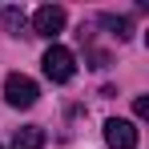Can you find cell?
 Here are the masks:
<instances>
[{"label": "cell", "instance_id": "cell-1", "mask_svg": "<svg viewBox=\"0 0 149 149\" xmlns=\"http://www.w3.org/2000/svg\"><path fill=\"white\" fill-rule=\"evenodd\" d=\"M40 97V89H36V81L24 73H8L4 77V101L12 105V109H32Z\"/></svg>", "mask_w": 149, "mask_h": 149}, {"label": "cell", "instance_id": "cell-2", "mask_svg": "<svg viewBox=\"0 0 149 149\" xmlns=\"http://www.w3.org/2000/svg\"><path fill=\"white\" fill-rule=\"evenodd\" d=\"M45 77L49 81H56V85H65V81H73V73H77V61H73V52L65 49V45H52L49 52H45Z\"/></svg>", "mask_w": 149, "mask_h": 149}, {"label": "cell", "instance_id": "cell-3", "mask_svg": "<svg viewBox=\"0 0 149 149\" xmlns=\"http://www.w3.org/2000/svg\"><path fill=\"white\" fill-rule=\"evenodd\" d=\"M61 28H65V8H61V4H40V8L32 12V32H36V36H49L52 40Z\"/></svg>", "mask_w": 149, "mask_h": 149}, {"label": "cell", "instance_id": "cell-4", "mask_svg": "<svg viewBox=\"0 0 149 149\" xmlns=\"http://www.w3.org/2000/svg\"><path fill=\"white\" fill-rule=\"evenodd\" d=\"M105 141H109V149H137V125L109 117L105 121Z\"/></svg>", "mask_w": 149, "mask_h": 149}, {"label": "cell", "instance_id": "cell-5", "mask_svg": "<svg viewBox=\"0 0 149 149\" xmlns=\"http://www.w3.org/2000/svg\"><path fill=\"white\" fill-rule=\"evenodd\" d=\"M12 149H45V129L40 125H24L12 133Z\"/></svg>", "mask_w": 149, "mask_h": 149}, {"label": "cell", "instance_id": "cell-6", "mask_svg": "<svg viewBox=\"0 0 149 149\" xmlns=\"http://www.w3.org/2000/svg\"><path fill=\"white\" fill-rule=\"evenodd\" d=\"M0 28H4V32H12V36H20V32L28 28L24 8H12V4H4V8H0Z\"/></svg>", "mask_w": 149, "mask_h": 149}, {"label": "cell", "instance_id": "cell-7", "mask_svg": "<svg viewBox=\"0 0 149 149\" xmlns=\"http://www.w3.org/2000/svg\"><path fill=\"white\" fill-rule=\"evenodd\" d=\"M101 24L113 28V36H117V40H129V36H133V24H129L125 16H101Z\"/></svg>", "mask_w": 149, "mask_h": 149}, {"label": "cell", "instance_id": "cell-8", "mask_svg": "<svg viewBox=\"0 0 149 149\" xmlns=\"http://www.w3.org/2000/svg\"><path fill=\"white\" fill-rule=\"evenodd\" d=\"M133 113H137V117H149V97H137V101H133Z\"/></svg>", "mask_w": 149, "mask_h": 149}]
</instances>
